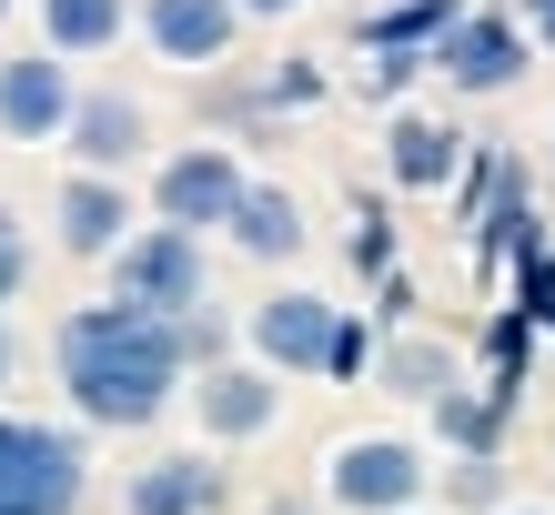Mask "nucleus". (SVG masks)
I'll return each mask as SVG.
<instances>
[{
	"instance_id": "1",
	"label": "nucleus",
	"mask_w": 555,
	"mask_h": 515,
	"mask_svg": "<svg viewBox=\"0 0 555 515\" xmlns=\"http://www.w3.org/2000/svg\"><path fill=\"white\" fill-rule=\"evenodd\" d=\"M51 374H61V404H72V425L91 435H142L162 414L182 404V334L172 313H142V304H72L51 324Z\"/></svg>"
},
{
	"instance_id": "2",
	"label": "nucleus",
	"mask_w": 555,
	"mask_h": 515,
	"mask_svg": "<svg viewBox=\"0 0 555 515\" xmlns=\"http://www.w3.org/2000/svg\"><path fill=\"white\" fill-rule=\"evenodd\" d=\"M91 495V445L81 425L0 404V515H81Z\"/></svg>"
},
{
	"instance_id": "3",
	"label": "nucleus",
	"mask_w": 555,
	"mask_h": 515,
	"mask_svg": "<svg viewBox=\"0 0 555 515\" xmlns=\"http://www.w3.org/2000/svg\"><path fill=\"white\" fill-rule=\"evenodd\" d=\"M323 505L334 515H404L435 505V455L414 435H344L323 455Z\"/></svg>"
},
{
	"instance_id": "4",
	"label": "nucleus",
	"mask_w": 555,
	"mask_h": 515,
	"mask_svg": "<svg viewBox=\"0 0 555 515\" xmlns=\"http://www.w3.org/2000/svg\"><path fill=\"white\" fill-rule=\"evenodd\" d=\"M102 273H112V304H142V313L212 304V253H203V233H182V222H132V243H121Z\"/></svg>"
},
{
	"instance_id": "5",
	"label": "nucleus",
	"mask_w": 555,
	"mask_h": 515,
	"mask_svg": "<svg viewBox=\"0 0 555 515\" xmlns=\"http://www.w3.org/2000/svg\"><path fill=\"white\" fill-rule=\"evenodd\" d=\"M243 152L233 142H172L152 163V222H182V233H222V213H233V192H243Z\"/></svg>"
},
{
	"instance_id": "6",
	"label": "nucleus",
	"mask_w": 555,
	"mask_h": 515,
	"mask_svg": "<svg viewBox=\"0 0 555 515\" xmlns=\"http://www.w3.org/2000/svg\"><path fill=\"white\" fill-rule=\"evenodd\" d=\"M535 61V30L505 21V11H454V30L435 51H424V72H444V91H465V102H485V91H515Z\"/></svg>"
},
{
	"instance_id": "7",
	"label": "nucleus",
	"mask_w": 555,
	"mask_h": 515,
	"mask_svg": "<svg viewBox=\"0 0 555 515\" xmlns=\"http://www.w3.org/2000/svg\"><path fill=\"white\" fill-rule=\"evenodd\" d=\"M334 294H313V283H273V294L263 304H253L243 313V353H253V364H263V374H323V344H334Z\"/></svg>"
},
{
	"instance_id": "8",
	"label": "nucleus",
	"mask_w": 555,
	"mask_h": 515,
	"mask_svg": "<svg viewBox=\"0 0 555 515\" xmlns=\"http://www.w3.org/2000/svg\"><path fill=\"white\" fill-rule=\"evenodd\" d=\"M192 414H203V445H263L283 425V374H263L253 353H222V364H192Z\"/></svg>"
},
{
	"instance_id": "9",
	"label": "nucleus",
	"mask_w": 555,
	"mask_h": 515,
	"mask_svg": "<svg viewBox=\"0 0 555 515\" xmlns=\"http://www.w3.org/2000/svg\"><path fill=\"white\" fill-rule=\"evenodd\" d=\"M132 41L162 61V72H222L233 61V41H243V11L233 0H132Z\"/></svg>"
},
{
	"instance_id": "10",
	"label": "nucleus",
	"mask_w": 555,
	"mask_h": 515,
	"mask_svg": "<svg viewBox=\"0 0 555 515\" xmlns=\"http://www.w3.org/2000/svg\"><path fill=\"white\" fill-rule=\"evenodd\" d=\"M61 152H72V172H132V163H152V102L91 81L72 102V121H61Z\"/></svg>"
},
{
	"instance_id": "11",
	"label": "nucleus",
	"mask_w": 555,
	"mask_h": 515,
	"mask_svg": "<svg viewBox=\"0 0 555 515\" xmlns=\"http://www.w3.org/2000/svg\"><path fill=\"white\" fill-rule=\"evenodd\" d=\"M72 102H81V81H72V61L61 51H11L0 61V142H21V152H41V142H61V121H72Z\"/></svg>"
},
{
	"instance_id": "12",
	"label": "nucleus",
	"mask_w": 555,
	"mask_h": 515,
	"mask_svg": "<svg viewBox=\"0 0 555 515\" xmlns=\"http://www.w3.org/2000/svg\"><path fill=\"white\" fill-rule=\"evenodd\" d=\"M222 505H233V465L212 445H172L121 475V515H222Z\"/></svg>"
},
{
	"instance_id": "13",
	"label": "nucleus",
	"mask_w": 555,
	"mask_h": 515,
	"mask_svg": "<svg viewBox=\"0 0 555 515\" xmlns=\"http://www.w3.org/2000/svg\"><path fill=\"white\" fill-rule=\"evenodd\" d=\"M132 222L142 213H132V182L121 172H72L51 192V243L72 253V263H112V253L132 243Z\"/></svg>"
},
{
	"instance_id": "14",
	"label": "nucleus",
	"mask_w": 555,
	"mask_h": 515,
	"mask_svg": "<svg viewBox=\"0 0 555 515\" xmlns=\"http://www.w3.org/2000/svg\"><path fill=\"white\" fill-rule=\"evenodd\" d=\"M465 243H475V273L495 283L515 253H535L545 243V213H535V172L515 163V152H495V192H485V213L465 222Z\"/></svg>"
},
{
	"instance_id": "15",
	"label": "nucleus",
	"mask_w": 555,
	"mask_h": 515,
	"mask_svg": "<svg viewBox=\"0 0 555 515\" xmlns=\"http://www.w3.org/2000/svg\"><path fill=\"white\" fill-rule=\"evenodd\" d=\"M465 132L454 121H435V112H395L384 121V182L395 192H454V172H465Z\"/></svg>"
},
{
	"instance_id": "16",
	"label": "nucleus",
	"mask_w": 555,
	"mask_h": 515,
	"mask_svg": "<svg viewBox=\"0 0 555 515\" xmlns=\"http://www.w3.org/2000/svg\"><path fill=\"white\" fill-rule=\"evenodd\" d=\"M222 243H233L243 263H293V253L313 243V222H304V203H293L283 182H243L233 213H222Z\"/></svg>"
},
{
	"instance_id": "17",
	"label": "nucleus",
	"mask_w": 555,
	"mask_h": 515,
	"mask_svg": "<svg viewBox=\"0 0 555 515\" xmlns=\"http://www.w3.org/2000/svg\"><path fill=\"white\" fill-rule=\"evenodd\" d=\"M374 384H384L395 404H435V395H454V384H465V353H454L444 334L404 324V334L374 344Z\"/></svg>"
},
{
	"instance_id": "18",
	"label": "nucleus",
	"mask_w": 555,
	"mask_h": 515,
	"mask_svg": "<svg viewBox=\"0 0 555 515\" xmlns=\"http://www.w3.org/2000/svg\"><path fill=\"white\" fill-rule=\"evenodd\" d=\"M475 353H485V395L515 414V404H526V384H535L545 334H535V313H526V304H495V313H485V334H475Z\"/></svg>"
},
{
	"instance_id": "19",
	"label": "nucleus",
	"mask_w": 555,
	"mask_h": 515,
	"mask_svg": "<svg viewBox=\"0 0 555 515\" xmlns=\"http://www.w3.org/2000/svg\"><path fill=\"white\" fill-rule=\"evenodd\" d=\"M132 41V0H41V51L61 61H102Z\"/></svg>"
},
{
	"instance_id": "20",
	"label": "nucleus",
	"mask_w": 555,
	"mask_h": 515,
	"mask_svg": "<svg viewBox=\"0 0 555 515\" xmlns=\"http://www.w3.org/2000/svg\"><path fill=\"white\" fill-rule=\"evenodd\" d=\"M424 425H435L444 455H505V435H515V414L485 395V384H454V395L424 404Z\"/></svg>"
},
{
	"instance_id": "21",
	"label": "nucleus",
	"mask_w": 555,
	"mask_h": 515,
	"mask_svg": "<svg viewBox=\"0 0 555 515\" xmlns=\"http://www.w3.org/2000/svg\"><path fill=\"white\" fill-rule=\"evenodd\" d=\"M454 11H465V0H384V11L353 21V41L364 51H435L454 30Z\"/></svg>"
},
{
	"instance_id": "22",
	"label": "nucleus",
	"mask_w": 555,
	"mask_h": 515,
	"mask_svg": "<svg viewBox=\"0 0 555 515\" xmlns=\"http://www.w3.org/2000/svg\"><path fill=\"white\" fill-rule=\"evenodd\" d=\"M435 495H444V515H495V505H515L505 495V455H444L435 465Z\"/></svg>"
},
{
	"instance_id": "23",
	"label": "nucleus",
	"mask_w": 555,
	"mask_h": 515,
	"mask_svg": "<svg viewBox=\"0 0 555 515\" xmlns=\"http://www.w3.org/2000/svg\"><path fill=\"white\" fill-rule=\"evenodd\" d=\"M253 91H263V112H313L323 91H334V72H323V61H273V72H253Z\"/></svg>"
},
{
	"instance_id": "24",
	"label": "nucleus",
	"mask_w": 555,
	"mask_h": 515,
	"mask_svg": "<svg viewBox=\"0 0 555 515\" xmlns=\"http://www.w3.org/2000/svg\"><path fill=\"white\" fill-rule=\"evenodd\" d=\"M374 313H334V344H323V384H364L374 374Z\"/></svg>"
},
{
	"instance_id": "25",
	"label": "nucleus",
	"mask_w": 555,
	"mask_h": 515,
	"mask_svg": "<svg viewBox=\"0 0 555 515\" xmlns=\"http://www.w3.org/2000/svg\"><path fill=\"white\" fill-rule=\"evenodd\" d=\"M344 253H353V273H395V213H384L374 192H353V233H344Z\"/></svg>"
},
{
	"instance_id": "26",
	"label": "nucleus",
	"mask_w": 555,
	"mask_h": 515,
	"mask_svg": "<svg viewBox=\"0 0 555 515\" xmlns=\"http://www.w3.org/2000/svg\"><path fill=\"white\" fill-rule=\"evenodd\" d=\"M172 334H182V364H222V353H233V313L192 304V313H172Z\"/></svg>"
},
{
	"instance_id": "27",
	"label": "nucleus",
	"mask_w": 555,
	"mask_h": 515,
	"mask_svg": "<svg viewBox=\"0 0 555 515\" xmlns=\"http://www.w3.org/2000/svg\"><path fill=\"white\" fill-rule=\"evenodd\" d=\"M414 304H424V294H414V273H404V263H395V273H374V334H404V324H414Z\"/></svg>"
},
{
	"instance_id": "28",
	"label": "nucleus",
	"mask_w": 555,
	"mask_h": 515,
	"mask_svg": "<svg viewBox=\"0 0 555 515\" xmlns=\"http://www.w3.org/2000/svg\"><path fill=\"white\" fill-rule=\"evenodd\" d=\"M21 283H30V233H21V213L0 203V304H21Z\"/></svg>"
},
{
	"instance_id": "29",
	"label": "nucleus",
	"mask_w": 555,
	"mask_h": 515,
	"mask_svg": "<svg viewBox=\"0 0 555 515\" xmlns=\"http://www.w3.org/2000/svg\"><path fill=\"white\" fill-rule=\"evenodd\" d=\"M414 81H424V51H374V72H364V91H374V102H404Z\"/></svg>"
},
{
	"instance_id": "30",
	"label": "nucleus",
	"mask_w": 555,
	"mask_h": 515,
	"mask_svg": "<svg viewBox=\"0 0 555 515\" xmlns=\"http://www.w3.org/2000/svg\"><path fill=\"white\" fill-rule=\"evenodd\" d=\"M253 515H334V505H323V495H263Z\"/></svg>"
},
{
	"instance_id": "31",
	"label": "nucleus",
	"mask_w": 555,
	"mask_h": 515,
	"mask_svg": "<svg viewBox=\"0 0 555 515\" xmlns=\"http://www.w3.org/2000/svg\"><path fill=\"white\" fill-rule=\"evenodd\" d=\"M243 21H293V11H313V0H233Z\"/></svg>"
},
{
	"instance_id": "32",
	"label": "nucleus",
	"mask_w": 555,
	"mask_h": 515,
	"mask_svg": "<svg viewBox=\"0 0 555 515\" xmlns=\"http://www.w3.org/2000/svg\"><path fill=\"white\" fill-rule=\"evenodd\" d=\"M11 374H21V334L0 324V395H11Z\"/></svg>"
},
{
	"instance_id": "33",
	"label": "nucleus",
	"mask_w": 555,
	"mask_h": 515,
	"mask_svg": "<svg viewBox=\"0 0 555 515\" xmlns=\"http://www.w3.org/2000/svg\"><path fill=\"white\" fill-rule=\"evenodd\" d=\"M535 21H555V0H526V30H535Z\"/></svg>"
},
{
	"instance_id": "34",
	"label": "nucleus",
	"mask_w": 555,
	"mask_h": 515,
	"mask_svg": "<svg viewBox=\"0 0 555 515\" xmlns=\"http://www.w3.org/2000/svg\"><path fill=\"white\" fill-rule=\"evenodd\" d=\"M535 334H545V344H555V304H535Z\"/></svg>"
},
{
	"instance_id": "35",
	"label": "nucleus",
	"mask_w": 555,
	"mask_h": 515,
	"mask_svg": "<svg viewBox=\"0 0 555 515\" xmlns=\"http://www.w3.org/2000/svg\"><path fill=\"white\" fill-rule=\"evenodd\" d=\"M495 515H555V505H495Z\"/></svg>"
},
{
	"instance_id": "36",
	"label": "nucleus",
	"mask_w": 555,
	"mask_h": 515,
	"mask_svg": "<svg viewBox=\"0 0 555 515\" xmlns=\"http://www.w3.org/2000/svg\"><path fill=\"white\" fill-rule=\"evenodd\" d=\"M535 41H545V51H555V21H535Z\"/></svg>"
},
{
	"instance_id": "37",
	"label": "nucleus",
	"mask_w": 555,
	"mask_h": 515,
	"mask_svg": "<svg viewBox=\"0 0 555 515\" xmlns=\"http://www.w3.org/2000/svg\"><path fill=\"white\" fill-rule=\"evenodd\" d=\"M11 11H21V0H0V30H11Z\"/></svg>"
},
{
	"instance_id": "38",
	"label": "nucleus",
	"mask_w": 555,
	"mask_h": 515,
	"mask_svg": "<svg viewBox=\"0 0 555 515\" xmlns=\"http://www.w3.org/2000/svg\"><path fill=\"white\" fill-rule=\"evenodd\" d=\"M404 515H444V505H404Z\"/></svg>"
}]
</instances>
